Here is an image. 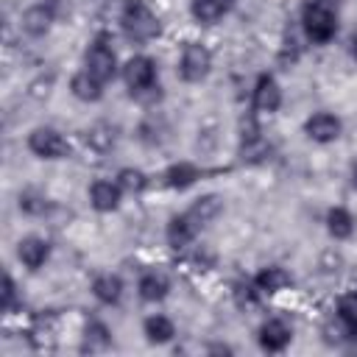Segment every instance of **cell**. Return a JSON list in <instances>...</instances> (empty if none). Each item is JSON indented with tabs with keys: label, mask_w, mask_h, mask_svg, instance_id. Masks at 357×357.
I'll list each match as a JSON object with an SVG mask.
<instances>
[{
	"label": "cell",
	"mask_w": 357,
	"mask_h": 357,
	"mask_svg": "<svg viewBox=\"0 0 357 357\" xmlns=\"http://www.w3.org/2000/svg\"><path fill=\"white\" fill-rule=\"evenodd\" d=\"M287 282H290V276H287L282 268H268V271H262V273L257 276V287H259V290H268V293L282 290Z\"/></svg>",
	"instance_id": "obj_19"
},
{
	"label": "cell",
	"mask_w": 357,
	"mask_h": 357,
	"mask_svg": "<svg viewBox=\"0 0 357 357\" xmlns=\"http://www.w3.org/2000/svg\"><path fill=\"white\" fill-rule=\"evenodd\" d=\"M86 73H92L98 81H109L114 75V50L106 42H95L86 50Z\"/></svg>",
	"instance_id": "obj_6"
},
{
	"label": "cell",
	"mask_w": 357,
	"mask_h": 357,
	"mask_svg": "<svg viewBox=\"0 0 357 357\" xmlns=\"http://www.w3.org/2000/svg\"><path fill=\"white\" fill-rule=\"evenodd\" d=\"M47 254H50V248H47V243H45L42 237H25V240H20L17 257H20L28 268H33V271H36L39 265H45Z\"/></svg>",
	"instance_id": "obj_10"
},
{
	"label": "cell",
	"mask_w": 357,
	"mask_h": 357,
	"mask_svg": "<svg viewBox=\"0 0 357 357\" xmlns=\"http://www.w3.org/2000/svg\"><path fill=\"white\" fill-rule=\"evenodd\" d=\"M218 212H220V198H218V195H204V198H198V201L184 212V218H187L195 229H201V226H206Z\"/></svg>",
	"instance_id": "obj_9"
},
{
	"label": "cell",
	"mask_w": 357,
	"mask_h": 357,
	"mask_svg": "<svg viewBox=\"0 0 357 357\" xmlns=\"http://www.w3.org/2000/svg\"><path fill=\"white\" fill-rule=\"evenodd\" d=\"M123 28H126V33H128L131 39L145 42V39H153V36L159 33V20H156V14H153L145 3L131 0V3H126V8H123Z\"/></svg>",
	"instance_id": "obj_1"
},
{
	"label": "cell",
	"mask_w": 357,
	"mask_h": 357,
	"mask_svg": "<svg viewBox=\"0 0 357 357\" xmlns=\"http://www.w3.org/2000/svg\"><path fill=\"white\" fill-rule=\"evenodd\" d=\"M307 134L315 139V142H332V139H337V134H340V120L335 117V114H326V112H318V114H312L310 120H307Z\"/></svg>",
	"instance_id": "obj_7"
},
{
	"label": "cell",
	"mask_w": 357,
	"mask_h": 357,
	"mask_svg": "<svg viewBox=\"0 0 357 357\" xmlns=\"http://www.w3.org/2000/svg\"><path fill=\"white\" fill-rule=\"evenodd\" d=\"M351 332H354V335H357V324H354V326H351Z\"/></svg>",
	"instance_id": "obj_29"
},
{
	"label": "cell",
	"mask_w": 357,
	"mask_h": 357,
	"mask_svg": "<svg viewBox=\"0 0 357 357\" xmlns=\"http://www.w3.org/2000/svg\"><path fill=\"white\" fill-rule=\"evenodd\" d=\"M178 73L184 81H201L209 73V50L204 45H187L181 50V61H178Z\"/></svg>",
	"instance_id": "obj_5"
},
{
	"label": "cell",
	"mask_w": 357,
	"mask_h": 357,
	"mask_svg": "<svg viewBox=\"0 0 357 357\" xmlns=\"http://www.w3.org/2000/svg\"><path fill=\"white\" fill-rule=\"evenodd\" d=\"M326 223H329V231H332L335 237H349L351 229H354V220H351V215H349L346 209H332V212L326 215Z\"/></svg>",
	"instance_id": "obj_20"
},
{
	"label": "cell",
	"mask_w": 357,
	"mask_h": 357,
	"mask_svg": "<svg viewBox=\"0 0 357 357\" xmlns=\"http://www.w3.org/2000/svg\"><path fill=\"white\" fill-rule=\"evenodd\" d=\"M22 22H25V31H31V33H45V31H47V22H50V14H47L45 8H31Z\"/></svg>",
	"instance_id": "obj_22"
},
{
	"label": "cell",
	"mask_w": 357,
	"mask_h": 357,
	"mask_svg": "<svg viewBox=\"0 0 357 357\" xmlns=\"http://www.w3.org/2000/svg\"><path fill=\"white\" fill-rule=\"evenodd\" d=\"M195 178H198V167H192V165H187V162L173 165V167L167 170V184H170V187H187V184H192Z\"/></svg>",
	"instance_id": "obj_21"
},
{
	"label": "cell",
	"mask_w": 357,
	"mask_h": 357,
	"mask_svg": "<svg viewBox=\"0 0 357 357\" xmlns=\"http://www.w3.org/2000/svg\"><path fill=\"white\" fill-rule=\"evenodd\" d=\"M28 145H31V151H33L36 156H42V159H61V156H67V151H70L67 139H64L59 131H53V128H36V131L28 137Z\"/></svg>",
	"instance_id": "obj_3"
},
{
	"label": "cell",
	"mask_w": 357,
	"mask_h": 357,
	"mask_svg": "<svg viewBox=\"0 0 357 357\" xmlns=\"http://www.w3.org/2000/svg\"><path fill=\"white\" fill-rule=\"evenodd\" d=\"M282 103V89L279 84L271 78V75H262L257 81V89H254V106L259 112H276Z\"/></svg>",
	"instance_id": "obj_8"
},
{
	"label": "cell",
	"mask_w": 357,
	"mask_h": 357,
	"mask_svg": "<svg viewBox=\"0 0 357 357\" xmlns=\"http://www.w3.org/2000/svg\"><path fill=\"white\" fill-rule=\"evenodd\" d=\"M120 290H123V284H120V279H117V276H112V273L98 276V279H95V284H92V293H95L103 304H114V301L120 298Z\"/></svg>",
	"instance_id": "obj_17"
},
{
	"label": "cell",
	"mask_w": 357,
	"mask_h": 357,
	"mask_svg": "<svg viewBox=\"0 0 357 357\" xmlns=\"http://www.w3.org/2000/svg\"><path fill=\"white\" fill-rule=\"evenodd\" d=\"M254 298H257L254 287H248V284H245V287H243V284L237 287V301H240V304H254Z\"/></svg>",
	"instance_id": "obj_26"
},
{
	"label": "cell",
	"mask_w": 357,
	"mask_h": 357,
	"mask_svg": "<svg viewBox=\"0 0 357 357\" xmlns=\"http://www.w3.org/2000/svg\"><path fill=\"white\" fill-rule=\"evenodd\" d=\"M354 184H357V167H354Z\"/></svg>",
	"instance_id": "obj_28"
},
{
	"label": "cell",
	"mask_w": 357,
	"mask_h": 357,
	"mask_svg": "<svg viewBox=\"0 0 357 357\" xmlns=\"http://www.w3.org/2000/svg\"><path fill=\"white\" fill-rule=\"evenodd\" d=\"M198 234V229L184 218V215H178V218H173L170 220V226H167V240H170V245L173 248H181V245H187L192 237Z\"/></svg>",
	"instance_id": "obj_15"
},
{
	"label": "cell",
	"mask_w": 357,
	"mask_h": 357,
	"mask_svg": "<svg viewBox=\"0 0 357 357\" xmlns=\"http://www.w3.org/2000/svg\"><path fill=\"white\" fill-rule=\"evenodd\" d=\"M259 343H262V349H268V351H282V349L290 343V329H287V324H284V321H268V324L262 326V332H259Z\"/></svg>",
	"instance_id": "obj_12"
},
{
	"label": "cell",
	"mask_w": 357,
	"mask_h": 357,
	"mask_svg": "<svg viewBox=\"0 0 357 357\" xmlns=\"http://www.w3.org/2000/svg\"><path fill=\"white\" fill-rule=\"evenodd\" d=\"M14 301V282L11 276H3V310H8Z\"/></svg>",
	"instance_id": "obj_25"
},
{
	"label": "cell",
	"mask_w": 357,
	"mask_h": 357,
	"mask_svg": "<svg viewBox=\"0 0 357 357\" xmlns=\"http://www.w3.org/2000/svg\"><path fill=\"white\" fill-rule=\"evenodd\" d=\"M234 6V0H192V17L198 22H218L229 8Z\"/></svg>",
	"instance_id": "obj_13"
},
{
	"label": "cell",
	"mask_w": 357,
	"mask_h": 357,
	"mask_svg": "<svg viewBox=\"0 0 357 357\" xmlns=\"http://www.w3.org/2000/svg\"><path fill=\"white\" fill-rule=\"evenodd\" d=\"M123 78L134 92H145L153 89L156 84V64L148 56H134L128 59V64L123 67Z\"/></svg>",
	"instance_id": "obj_4"
},
{
	"label": "cell",
	"mask_w": 357,
	"mask_h": 357,
	"mask_svg": "<svg viewBox=\"0 0 357 357\" xmlns=\"http://www.w3.org/2000/svg\"><path fill=\"white\" fill-rule=\"evenodd\" d=\"M100 86H103V81H98L92 73H78L75 78H73V95L75 98H81V100H98L100 98Z\"/></svg>",
	"instance_id": "obj_14"
},
{
	"label": "cell",
	"mask_w": 357,
	"mask_h": 357,
	"mask_svg": "<svg viewBox=\"0 0 357 357\" xmlns=\"http://www.w3.org/2000/svg\"><path fill=\"white\" fill-rule=\"evenodd\" d=\"M117 184H120V190H128V192H139L142 187H145V176L139 173V170H120V176H117Z\"/></svg>",
	"instance_id": "obj_23"
},
{
	"label": "cell",
	"mask_w": 357,
	"mask_h": 357,
	"mask_svg": "<svg viewBox=\"0 0 357 357\" xmlns=\"http://www.w3.org/2000/svg\"><path fill=\"white\" fill-rule=\"evenodd\" d=\"M340 318L349 324V329L357 324V298H346V301H340Z\"/></svg>",
	"instance_id": "obj_24"
},
{
	"label": "cell",
	"mask_w": 357,
	"mask_h": 357,
	"mask_svg": "<svg viewBox=\"0 0 357 357\" xmlns=\"http://www.w3.org/2000/svg\"><path fill=\"white\" fill-rule=\"evenodd\" d=\"M89 198H92V206L100 209V212H112L117 204H120V184H112V181H95L92 190H89Z\"/></svg>",
	"instance_id": "obj_11"
},
{
	"label": "cell",
	"mask_w": 357,
	"mask_h": 357,
	"mask_svg": "<svg viewBox=\"0 0 357 357\" xmlns=\"http://www.w3.org/2000/svg\"><path fill=\"white\" fill-rule=\"evenodd\" d=\"M145 335H148V340H153V343H165V340H170V337L176 335V329H173V324H170L165 315H151V318L145 321Z\"/></svg>",
	"instance_id": "obj_18"
},
{
	"label": "cell",
	"mask_w": 357,
	"mask_h": 357,
	"mask_svg": "<svg viewBox=\"0 0 357 357\" xmlns=\"http://www.w3.org/2000/svg\"><path fill=\"white\" fill-rule=\"evenodd\" d=\"M335 28H337V22H335V14H332L329 6H324V3H310L307 6L304 31L312 42H329L335 36Z\"/></svg>",
	"instance_id": "obj_2"
},
{
	"label": "cell",
	"mask_w": 357,
	"mask_h": 357,
	"mask_svg": "<svg viewBox=\"0 0 357 357\" xmlns=\"http://www.w3.org/2000/svg\"><path fill=\"white\" fill-rule=\"evenodd\" d=\"M139 296L145 301H162L167 296V279L162 273H145L139 279Z\"/></svg>",
	"instance_id": "obj_16"
},
{
	"label": "cell",
	"mask_w": 357,
	"mask_h": 357,
	"mask_svg": "<svg viewBox=\"0 0 357 357\" xmlns=\"http://www.w3.org/2000/svg\"><path fill=\"white\" fill-rule=\"evenodd\" d=\"M351 53H354V59H357V36H354V42H351Z\"/></svg>",
	"instance_id": "obj_27"
}]
</instances>
